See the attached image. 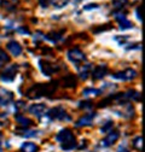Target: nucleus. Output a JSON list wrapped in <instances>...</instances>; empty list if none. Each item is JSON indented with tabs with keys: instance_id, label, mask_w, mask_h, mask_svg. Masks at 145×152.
<instances>
[{
	"instance_id": "obj_18",
	"label": "nucleus",
	"mask_w": 145,
	"mask_h": 152,
	"mask_svg": "<svg viewBox=\"0 0 145 152\" xmlns=\"http://www.w3.org/2000/svg\"><path fill=\"white\" fill-rule=\"evenodd\" d=\"M63 85L65 87H69V88L75 87L78 85V80H76V77L74 75H67L63 77Z\"/></svg>"
},
{
	"instance_id": "obj_24",
	"label": "nucleus",
	"mask_w": 145,
	"mask_h": 152,
	"mask_svg": "<svg viewBox=\"0 0 145 152\" xmlns=\"http://www.w3.org/2000/svg\"><path fill=\"white\" fill-rule=\"evenodd\" d=\"M71 0H51V5L56 9H62L65 7Z\"/></svg>"
},
{
	"instance_id": "obj_33",
	"label": "nucleus",
	"mask_w": 145,
	"mask_h": 152,
	"mask_svg": "<svg viewBox=\"0 0 145 152\" xmlns=\"http://www.w3.org/2000/svg\"><path fill=\"white\" fill-rule=\"evenodd\" d=\"M137 18L139 21H141V12H140V6L137 9Z\"/></svg>"
},
{
	"instance_id": "obj_4",
	"label": "nucleus",
	"mask_w": 145,
	"mask_h": 152,
	"mask_svg": "<svg viewBox=\"0 0 145 152\" xmlns=\"http://www.w3.org/2000/svg\"><path fill=\"white\" fill-rule=\"evenodd\" d=\"M138 76V72L132 69V68H128V69H124L122 71H119L116 74L113 75V77L116 79V80H120V81H132L134 80Z\"/></svg>"
},
{
	"instance_id": "obj_31",
	"label": "nucleus",
	"mask_w": 145,
	"mask_h": 152,
	"mask_svg": "<svg viewBox=\"0 0 145 152\" xmlns=\"http://www.w3.org/2000/svg\"><path fill=\"white\" fill-rule=\"evenodd\" d=\"M39 4H40L41 7L46 9V7H48V5L51 4V0H39Z\"/></svg>"
},
{
	"instance_id": "obj_13",
	"label": "nucleus",
	"mask_w": 145,
	"mask_h": 152,
	"mask_svg": "<svg viewBox=\"0 0 145 152\" xmlns=\"http://www.w3.org/2000/svg\"><path fill=\"white\" fill-rule=\"evenodd\" d=\"M106 74H108V66L106 65H97L93 69V71H91V75H92L93 80H100Z\"/></svg>"
},
{
	"instance_id": "obj_3",
	"label": "nucleus",
	"mask_w": 145,
	"mask_h": 152,
	"mask_svg": "<svg viewBox=\"0 0 145 152\" xmlns=\"http://www.w3.org/2000/svg\"><path fill=\"white\" fill-rule=\"evenodd\" d=\"M47 116L50 117V120H59V121H69L70 120L65 109L62 106H56V107L51 109L47 112Z\"/></svg>"
},
{
	"instance_id": "obj_34",
	"label": "nucleus",
	"mask_w": 145,
	"mask_h": 152,
	"mask_svg": "<svg viewBox=\"0 0 145 152\" xmlns=\"http://www.w3.org/2000/svg\"><path fill=\"white\" fill-rule=\"evenodd\" d=\"M1 138H3V134L0 133V140H1ZM0 152H3V146H1V142H0Z\"/></svg>"
},
{
	"instance_id": "obj_14",
	"label": "nucleus",
	"mask_w": 145,
	"mask_h": 152,
	"mask_svg": "<svg viewBox=\"0 0 145 152\" xmlns=\"http://www.w3.org/2000/svg\"><path fill=\"white\" fill-rule=\"evenodd\" d=\"M6 47H7V50L10 51V53H11L12 56H15V57L21 56V54H22V51H23V50H22V46L18 44L17 41H15V40L7 42Z\"/></svg>"
},
{
	"instance_id": "obj_23",
	"label": "nucleus",
	"mask_w": 145,
	"mask_h": 152,
	"mask_svg": "<svg viewBox=\"0 0 145 152\" xmlns=\"http://www.w3.org/2000/svg\"><path fill=\"white\" fill-rule=\"evenodd\" d=\"M128 4V0H113V6H114V12L120 11Z\"/></svg>"
},
{
	"instance_id": "obj_1",
	"label": "nucleus",
	"mask_w": 145,
	"mask_h": 152,
	"mask_svg": "<svg viewBox=\"0 0 145 152\" xmlns=\"http://www.w3.org/2000/svg\"><path fill=\"white\" fill-rule=\"evenodd\" d=\"M56 139L58 142H61V148L63 151H71L78 147V141L75 139V135L72 134V132L69 128L62 129L57 134Z\"/></svg>"
},
{
	"instance_id": "obj_16",
	"label": "nucleus",
	"mask_w": 145,
	"mask_h": 152,
	"mask_svg": "<svg viewBox=\"0 0 145 152\" xmlns=\"http://www.w3.org/2000/svg\"><path fill=\"white\" fill-rule=\"evenodd\" d=\"M38 150H39L38 145L31 141H27V142L22 144V146H21L22 152H38Z\"/></svg>"
},
{
	"instance_id": "obj_7",
	"label": "nucleus",
	"mask_w": 145,
	"mask_h": 152,
	"mask_svg": "<svg viewBox=\"0 0 145 152\" xmlns=\"http://www.w3.org/2000/svg\"><path fill=\"white\" fill-rule=\"evenodd\" d=\"M120 138V133L117 130H110L109 133H106V137L100 141V146L103 147H109L114 145Z\"/></svg>"
},
{
	"instance_id": "obj_32",
	"label": "nucleus",
	"mask_w": 145,
	"mask_h": 152,
	"mask_svg": "<svg viewBox=\"0 0 145 152\" xmlns=\"http://www.w3.org/2000/svg\"><path fill=\"white\" fill-rule=\"evenodd\" d=\"M98 7V4H89V5H86L85 6V10H91V9H97Z\"/></svg>"
},
{
	"instance_id": "obj_22",
	"label": "nucleus",
	"mask_w": 145,
	"mask_h": 152,
	"mask_svg": "<svg viewBox=\"0 0 145 152\" xmlns=\"http://www.w3.org/2000/svg\"><path fill=\"white\" fill-rule=\"evenodd\" d=\"M100 94V89H96V88H85L82 91V96L83 97H98Z\"/></svg>"
},
{
	"instance_id": "obj_20",
	"label": "nucleus",
	"mask_w": 145,
	"mask_h": 152,
	"mask_svg": "<svg viewBox=\"0 0 145 152\" xmlns=\"http://www.w3.org/2000/svg\"><path fill=\"white\" fill-rule=\"evenodd\" d=\"M123 94H124V98H126L127 102H128V100H135V102L140 100V93L137 92V91L131 89V91L126 92V93H123Z\"/></svg>"
},
{
	"instance_id": "obj_26",
	"label": "nucleus",
	"mask_w": 145,
	"mask_h": 152,
	"mask_svg": "<svg viewBox=\"0 0 145 152\" xmlns=\"http://www.w3.org/2000/svg\"><path fill=\"white\" fill-rule=\"evenodd\" d=\"M113 123H114L113 121H108V122H105L104 126L100 128V132H102V133H109V132L113 129V126H114Z\"/></svg>"
},
{
	"instance_id": "obj_15",
	"label": "nucleus",
	"mask_w": 145,
	"mask_h": 152,
	"mask_svg": "<svg viewBox=\"0 0 145 152\" xmlns=\"http://www.w3.org/2000/svg\"><path fill=\"white\" fill-rule=\"evenodd\" d=\"M0 5L4 10L13 11L16 10V6L18 5V0H0Z\"/></svg>"
},
{
	"instance_id": "obj_19",
	"label": "nucleus",
	"mask_w": 145,
	"mask_h": 152,
	"mask_svg": "<svg viewBox=\"0 0 145 152\" xmlns=\"http://www.w3.org/2000/svg\"><path fill=\"white\" fill-rule=\"evenodd\" d=\"M64 34V30H61V31H52L50 34L46 35V39L50 40L51 42H58L61 39H62V36Z\"/></svg>"
},
{
	"instance_id": "obj_25",
	"label": "nucleus",
	"mask_w": 145,
	"mask_h": 152,
	"mask_svg": "<svg viewBox=\"0 0 145 152\" xmlns=\"http://www.w3.org/2000/svg\"><path fill=\"white\" fill-rule=\"evenodd\" d=\"M10 62V57L5 53V51L0 50V68L4 66L5 64H7Z\"/></svg>"
},
{
	"instance_id": "obj_12",
	"label": "nucleus",
	"mask_w": 145,
	"mask_h": 152,
	"mask_svg": "<svg viewBox=\"0 0 145 152\" xmlns=\"http://www.w3.org/2000/svg\"><path fill=\"white\" fill-rule=\"evenodd\" d=\"M96 117V112H89L87 115H83L82 117H80L76 122V127H87L92 124L93 118Z\"/></svg>"
},
{
	"instance_id": "obj_17",
	"label": "nucleus",
	"mask_w": 145,
	"mask_h": 152,
	"mask_svg": "<svg viewBox=\"0 0 145 152\" xmlns=\"http://www.w3.org/2000/svg\"><path fill=\"white\" fill-rule=\"evenodd\" d=\"M16 121H17L18 126L22 127V128H24V129L31 126V120H29L28 117H26V116H23V115H17V116H16Z\"/></svg>"
},
{
	"instance_id": "obj_30",
	"label": "nucleus",
	"mask_w": 145,
	"mask_h": 152,
	"mask_svg": "<svg viewBox=\"0 0 145 152\" xmlns=\"http://www.w3.org/2000/svg\"><path fill=\"white\" fill-rule=\"evenodd\" d=\"M36 133H38V132H35V130H29V132L23 133V137H26V138H33V137H36Z\"/></svg>"
},
{
	"instance_id": "obj_11",
	"label": "nucleus",
	"mask_w": 145,
	"mask_h": 152,
	"mask_svg": "<svg viewBox=\"0 0 145 152\" xmlns=\"http://www.w3.org/2000/svg\"><path fill=\"white\" fill-rule=\"evenodd\" d=\"M114 13L116 16V21L119 22L121 29H131V28H133V23L127 20L124 15H122L121 12H114Z\"/></svg>"
},
{
	"instance_id": "obj_21",
	"label": "nucleus",
	"mask_w": 145,
	"mask_h": 152,
	"mask_svg": "<svg viewBox=\"0 0 145 152\" xmlns=\"http://www.w3.org/2000/svg\"><path fill=\"white\" fill-rule=\"evenodd\" d=\"M91 71H92V65L91 64H86V65H82L81 70H80V77L82 80H86L88 76L91 75Z\"/></svg>"
},
{
	"instance_id": "obj_2",
	"label": "nucleus",
	"mask_w": 145,
	"mask_h": 152,
	"mask_svg": "<svg viewBox=\"0 0 145 152\" xmlns=\"http://www.w3.org/2000/svg\"><path fill=\"white\" fill-rule=\"evenodd\" d=\"M57 89V81L51 82V83H39V85H35L33 86L28 92H27V96L28 98H40L44 96H47V94H53Z\"/></svg>"
},
{
	"instance_id": "obj_5",
	"label": "nucleus",
	"mask_w": 145,
	"mask_h": 152,
	"mask_svg": "<svg viewBox=\"0 0 145 152\" xmlns=\"http://www.w3.org/2000/svg\"><path fill=\"white\" fill-rule=\"evenodd\" d=\"M68 58L71 63H75V64H80L86 61L85 53L79 48H70L68 51Z\"/></svg>"
},
{
	"instance_id": "obj_6",
	"label": "nucleus",
	"mask_w": 145,
	"mask_h": 152,
	"mask_svg": "<svg viewBox=\"0 0 145 152\" xmlns=\"http://www.w3.org/2000/svg\"><path fill=\"white\" fill-rule=\"evenodd\" d=\"M39 64H40V69H41L42 74L46 76H51L52 74L59 71V69H61L58 65L53 64L51 62H47V61H40Z\"/></svg>"
},
{
	"instance_id": "obj_27",
	"label": "nucleus",
	"mask_w": 145,
	"mask_h": 152,
	"mask_svg": "<svg viewBox=\"0 0 145 152\" xmlns=\"http://www.w3.org/2000/svg\"><path fill=\"white\" fill-rule=\"evenodd\" d=\"M141 141H143V139H141V137L139 135V137H137V138L133 140L132 145H133L137 150H141Z\"/></svg>"
},
{
	"instance_id": "obj_8",
	"label": "nucleus",
	"mask_w": 145,
	"mask_h": 152,
	"mask_svg": "<svg viewBox=\"0 0 145 152\" xmlns=\"http://www.w3.org/2000/svg\"><path fill=\"white\" fill-rule=\"evenodd\" d=\"M17 70H18V66H17V65L7 66V68L1 72V76H0V79H1V81H4V82H11V81H13L15 77H16Z\"/></svg>"
},
{
	"instance_id": "obj_9",
	"label": "nucleus",
	"mask_w": 145,
	"mask_h": 152,
	"mask_svg": "<svg viewBox=\"0 0 145 152\" xmlns=\"http://www.w3.org/2000/svg\"><path fill=\"white\" fill-rule=\"evenodd\" d=\"M12 100H13V93L5 88H0V106H6Z\"/></svg>"
},
{
	"instance_id": "obj_28",
	"label": "nucleus",
	"mask_w": 145,
	"mask_h": 152,
	"mask_svg": "<svg viewBox=\"0 0 145 152\" xmlns=\"http://www.w3.org/2000/svg\"><path fill=\"white\" fill-rule=\"evenodd\" d=\"M92 105H93V103L89 102V100H86V102H81L80 103V107L81 109H91V107H92Z\"/></svg>"
},
{
	"instance_id": "obj_10",
	"label": "nucleus",
	"mask_w": 145,
	"mask_h": 152,
	"mask_svg": "<svg viewBox=\"0 0 145 152\" xmlns=\"http://www.w3.org/2000/svg\"><path fill=\"white\" fill-rule=\"evenodd\" d=\"M46 111H47V106L45 104H33L29 107V112L36 117H41L46 113Z\"/></svg>"
},
{
	"instance_id": "obj_29",
	"label": "nucleus",
	"mask_w": 145,
	"mask_h": 152,
	"mask_svg": "<svg viewBox=\"0 0 145 152\" xmlns=\"http://www.w3.org/2000/svg\"><path fill=\"white\" fill-rule=\"evenodd\" d=\"M117 152H130V150H128V146H127V144H121L120 146H119V148H117Z\"/></svg>"
}]
</instances>
